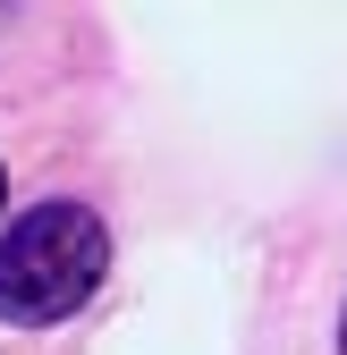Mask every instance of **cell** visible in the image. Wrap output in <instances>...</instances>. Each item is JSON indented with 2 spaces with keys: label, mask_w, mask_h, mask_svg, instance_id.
Returning a JSON list of instances; mask_svg holds the SVG:
<instances>
[{
  "label": "cell",
  "mask_w": 347,
  "mask_h": 355,
  "mask_svg": "<svg viewBox=\"0 0 347 355\" xmlns=\"http://www.w3.org/2000/svg\"><path fill=\"white\" fill-rule=\"evenodd\" d=\"M102 271H110L102 220L85 203H34V211L9 220V237H0V322L51 330V322H68L76 304L102 288Z\"/></svg>",
  "instance_id": "1"
},
{
  "label": "cell",
  "mask_w": 347,
  "mask_h": 355,
  "mask_svg": "<svg viewBox=\"0 0 347 355\" xmlns=\"http://www.w3.org/2000/svg\"><path fill=\"white\" fill-rule=\"evenodd\" d=\"M339 355H347V313H339Z\"/></svg>",
  "instance_id": "2"
},
{
  "label": "cell",
  "mask_w": 347,
  "mask_h": 355,
  "mask_svg": "<svg viewBox=\"0 0 347 355\" xmlns=\"http://www.w3.org/2000/svg\"><path fill=\"white\" fill-rule=\"evenodd\" d=\"M0 203H9V169H0Z\"/></svg>",
  "instance_id": "3"
}]
</instances>
